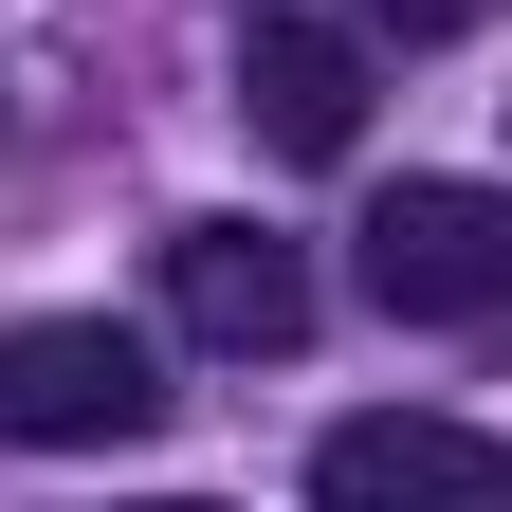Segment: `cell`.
Returning a JSON list of instances; mask_svg holds the SVG:
<instances>
[{"label":"cell","instance_id":"obj_1","mask_svg":"<svg viewBox=\"0 0 512 512\" xmlns=\"http://www.w3.org/2000/svg\"><path fill=\"white\" fill-rule=\"evenodd\" d=\"M165 421V348L110 330V311H19L0 330V439H37V458H110V439Z\"/></svg>","mask_w":512,"mask_h":512},{"label":"cell","instance_id":"obj_2","mask_svg":"<svg viewBox=\"0 0 512 512\" xmlns=\"http://www.w3.org/2000/svg\"><path fill=\"white\" fill-rule=\"evenodd\" d=\"M366 293L403 330H494L512 311V202L494 183H384L366 202Z\"/></svg>","mask_w":512,"mask_h":512},{"label":"cell","instance_id":"obj_3","mask_svg":"<svg viewBox=\"0 0 512 512\" xmlns=\"http://www.w3.org/2000/svg\"><path fill=\"white\" fill-rule=\"evenodd\" d=\"M311 512H512V458H494L476 421L384 403V421H330V458H311Z\"/></svg>","mask_w":512,"mask_h":512},{"label":"cell","instance_id":"obj_4","mask_svg":"<svg viewBox=\"0 0 512 512\" xmlns=\"http://www.w3.org/2000/svg\"><path fill=\"white\" fill-rule=\"evenodd\" d=\"M238 110L275 165H348L366 147V37L348 19H238Z\"/></svg>","mask_w":512,"mask_h":512},{"label":"cell","instance_id":"obj_5","mask_svg":"<svg viewBox=\"0 0 512 512\" xmlns=\"http://www.w3.org/2000/svg\"><path fill=\"white\" fill-rule=\"evenodd\" d=\"M165 311L202 348H293L311 330V256L275 238V220H183L165 238Z\"/></svg>","mask_w":512,"mask_h":512},{"label":"cell","instance_id":"obj_6","mask_svg":"<svg viewBox=\"0 0 512 512\" xmlns=\"http://www.w3.org/2000/svg\"><path fill=\"white\" fill-rule=\"evenodd\" d=\"M476 0H366V37H458Z\"/></svg>","mask_w":512,"mask_h":512},{"label":"cell","instance_id":"obj_7","mask_svg":"<svg viewBox=\"0 0 512 512\" xmlns=\"http://www.w3.org/2000/svg\"><path fill=\"white\" fill-rule=\"evenodd\" d=\"M165 512H202V494H165Z\"/></svg>","mask_w":512,"mask_h":512}]
</instances>
